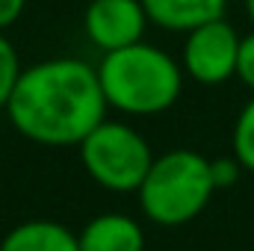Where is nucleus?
Segmentation results:
<instances>
[{
    "label": "nucleus",
    "mask_w": 254,
    "mask_h": 251,
    "mask_svg": "<svg viewBox=\"0 0 254 251\" xmlns=\"http://www.w3.org/2000/svg\"><path fill=\"white\" fill-rule=\"evenodd\" d=\"M98 68L77 57L27 65L6 104V119L24 139L45 148H77L107 119Z\"/></svg>",
    "instance_id": "1"
},
{
    "label": "nucleus",
    "mask_w": 254,
    "mask_h": 251,
    "mask_svg": "<svg viewBox=\"0 0 254 251\" xmlns=\"http://www.w3.org/2000/svg\"><path fill=\"white\" fill-rule=\"evenodd\" d=\"M95 68L107 107L133 119H148L172 110L187 80L181 60H175L169 51L145 39L119 51L101 54Z\"/></svg>",
    "instance_id": "2"
},
{
    "label": "nucleus",
    "mask_w": 254,
    "mask_h": 251,
    "mask_svg": "<svg viewBox=\"0 0 254 251\" xmlns=\"http://www.w3.org/2000/svg\"><path fill=\"white\" fill-rule=\"evenodd\" d=\"M216 192L210 160L190 148H175L154 157L139 184V207L148 222L160 228H181L204 213Z\"/></svg>",
    "instance_id": "3"
},
{
    "label": "nucleus",
    "mask_w": 254,
    "mask_h": 251,
    "mask_svg": "<svg viewBox=\"0 0 254 251\" xmlns=\"http://www.w3.org/2000/svg\"><path fill=\"white\" fill-rule=\"evenodd\" d=\"M77 154L83 172L98 187L119 195L136 192L154 163V151L148 139L133 125L110 122V119H104L77 145Z\"/></svg>",
    "instance_id": "4"
},
{
    "label": "nucleus",
    "mask_w": 254,
    "mask_h": 251,
    "mask_svg": "<svg viewBox=\"0 0 254 251\" xmlns=\"http://www.w3.org/2000/svg\"><path fill=\"white\" fill-rule=\"evenodd\" d=\"M243 36L228 18L207 21L184 33L181 68L198 86H222L237 77Z\"/></svg>",
    "instance_id": "5"
},
{
    "label": "nucleus",
    "mask_w": 254,
    "mask_h": 251,
    "mask_svg": "<svg viewBox=\"0 0 254 251\" xmlns=\"http://www.w3.org/2000/svg\"><path fill=\"white\" fill-rule=\"evenodd\" d=\"M148 24L142 0H89L83 9V36L101 54L142 42Z\"/></svg>",
    "instance_id": "6"
},
{
    "label": "nucleus",
    "mask_w": 254,
    "mask_h": 251,
    "mask_svg": "<svg viewBox=\"0 0 254 251\" xmlns=\"http://www.w3.org/2000/svg\"><path fill=\"white\" fill-rule=\"evenodd\" d=\"M80 251H145V231L127 213H101L77 234Z\"/></svg>",
    "instance_id": "7"
},
{
    "label": "nucleus",
    "mask_w": 254,
    "mask_h": 251,
    "mask_svg": "<svg viewBox=\"0 0 254 251\" xmlns=\"http://www.w3.org/2000/svg\"><path fill=\"white\" fill-rule=\"evenodd\" d=\"M231 0H142L148 21L166 33H190L195 27L225 18Z\"/></svg>",
    "instance_id": "8"
},
{
    "label": "nucleus",
    "mask_w": 254,
    "mask_h": 251,
    "mask_svg": "<svg viewBox=\"0 0 254 251\" xmlns=\"http://www.w3.org/2000/svg\"><path fill=\"white\" fill-rule=\"evenodd\" d=\"M0 251H80L77 234L57 219H27L6 231Z\"/></svg>",
    "instance_id": "9"
},
{
    "label": "nucleus",
    "mask_w": 254,
    "mask_h": 251,
    "mask_svg": "<svg viewBox=\"0 0 254 251\" xmlns=\"http://www.w3.org/2000/svg\"><path fill=\"white\" fill-rule=\"evenodd\" d=\"M231 148H234V157L240 160V166L254 175V95L237 113V122L231 130Z\"/></svg>",
    "instance_id": "10"
},
{
    "label": "nucleus",
    "mask_w": 254,
    "mask_h": 251,
    "mask_svg": "<svg viewBox=\"0 0 254 251\" xmlns=\"http://www.w3.org/2000/svg\"><path fill=\"white\" fill-rule=\"evenodd\" d=\"M24 65L18 57V48L12 45V39L6 33H0V113H6V104L12 98V89L21 77Z\"/></svg>",
    "instance_id": "11"
},
{
    "label": "nucleus",
    "mask_w": 254,
    "mask_h": 251,
    "mask_svg": "<svg viewBox=\"0 0 254 251\" xmlns=\"http://www.w3.org/2000/svg\"><path fill=\"white\" fill-rule=\"evenodd\" d=\"M210 172H213V184H216V189H231L237 181H240V175H243L246 169H243L240 160L231 154V157H216V160H210Z\"/></svg>",
    "instance_id": "12"
},
{
    "label": "nucleus",
    "mask_w": 254,
    "mask_h": 251,
    "mask_svg": "<svg viewBox=\"0 0 254 251\" xmlns=\"http://www.w3.org/2000/svg\"><path fill=\"white\" fill-rule=\"evenodd\" d=\"M237 77L243 80V86H246V89H252V92H254V30L249 33V36H243Z\"/></svg>",
    "instance_id": "13"
},
{
    "label": "nucleus",
    "mask_w": 254,
    "mask_h": 251,
    "mask_svg": "<svg viewBox=\"0 0 254 251\" xmlns=\"http://www.w3.org/2000/svg\"><path fill=\"white\" fill-rule=\"evenodd\" d=\"M27 9V0H0V33L15 27Z\"/></svg>",
    "instance_id": "14"
},
{
    "label": "nucleus",
    "mask_w": 254,
    "mask_h": 251,
    "mask_svg": "<svg viewBox=\"0 0 254 251\" xmlns=\"http://www.w3.org/2000/svg\"><path fill=\"white\" fill-rule=\"evenodd\" d=\"M243 6H246V15H249V21L254 27V0H243Z\"/></svg>",
    "instance_id": "15"
}]
</instances>
